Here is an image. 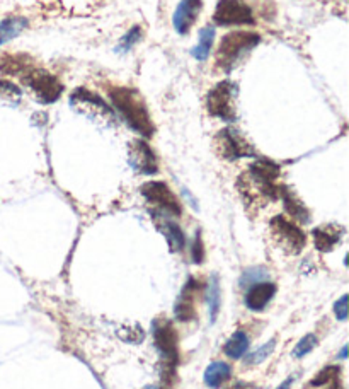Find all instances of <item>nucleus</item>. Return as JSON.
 <instances>
[{
	"label": "nucleus",
	"mask_w": 349,
	"mask_h": 389,
	"mask_svg": "<svg viewBox=\"0 0 349 389\" xmlns=\"http://www.w3.org/2000/svg\"><path fill=\"white\" fill-rule=\"evenodd\" d=\"M334 314L339 321H346L348 319V295L344 294L338 302L334 304Z\"/></svg>",
	"instance_id": "nucleus-32"
},
{
	"label": "nucleus",
	"mask_w": 349,
	"mask_h": 389,
	"mask_svg": "<svg viewBox=\"0 0 349 389\" xmlns=\"http://www.w3.org/2000/svg\"><path fill=\"white\" fill-rule=\"evenodd\" d=\"M279 198L283 200L284 210L291 215L293 219L298 224H307L310 222V210L303 205L302 200L298 198L288 186H282V191H279Z\"/></svg>",
	"instance_id": "nucleus-19"
},
{
	"label": "nucleus",
	"mask_w": 349,
	"mask_h": 389,
	"mask_svg": "<svg viewBox=\"0 0 349 389\" xmlns=\"http://www.w3.org/2000/svg\"><path fill=\"white\" fill-rule=\"evenodd\" d=\"M203 9V0H180L172 15V24L179 34H187Z\"/></svg>",
	"instance_id": "nucleus-14"
},
{
	"label": "nucleus",
	"mask_w": 349,
	"mask_h": 389,
	"mask_svg": "<svg viewBox=\"0 0 349 389\" xmlns=\"http://www.w3.org/2000/svg\"><path fill=\"white\" fill-rule=\"evenodd\" d=\"M339 378H341V369L338 366H327L326 369H322L314 379H312L310 386L314 388L331 386V389H341Z\"/></svg>",
	"instance_id": "nucleus-25"
},
{
	"label": "nucleus",
	"mask_w": 349,
	"mask_h": 389,
	"mask_svg": "<svg viewBox=\"0 0 349 389\" xmlns=\"http://www.w3.org/2000/svg\"><path fill=\"white\" fill-rule=\"evenodd\" d=\"M230 374H232L230 366H228L227 362H220V360H216V362L210 364V366L206 367V371H204V383H206L208 388L218 389L227 383L228 378H230Z\"/></svg>",
	"instance_id": "nucleus-20"
},
{
	"label": "nucleus",
	"mask_w": 349,
	"mask_h": 389,
	"mask_svg": "<svg viewBox=\"0 0 349 389\" xmlns=\"http://www.w3.org/2000/svg\"><path fill=\"white\" fill-rule=\"evenodd\" d=\"M279 166L272 160L259 159L244 172L237 181L240 198L249 210L258 212L266 207L268 202H275L279 198L283 184L278 183Z\"/></svg>",
	"instance_id": "nucleus-1"
},
{
	"label": "nucleus",
	"mask_w": 349,
	"mask_h": 389,
	"mask_svg": "<svg viewBox=\"0 0 349 389\" xmlns=\"http://www.w3.org/2000/svg\"><path fill=\"white\" fill-rule=\"evenodd\" d=\"M203 292V283L199 280H196L195 276H191L186 282V286L183 287V292H180L178 302H176L174 307V316L178 321H183V323H187V321H192L198 316L196 312V304L199 300V294Z\"/></svg>",
	"instance_id": "nucleus-11"
},
{
	"label": "nucleus",
	"mask_w": 349,
	"mask_h": 389,
	"mask_svg": "<svg viewBox=\"0 0 349 389\" xmlns=\"http://www.w3.org/2000/svg\"><path fill=\"white\" fill-rule=\"evenodd\" d=\"M191 258H192V263H196V264L203 263V260H204V244H203V239H202V232H199V231L196 232L195 241H192Z\"/></svg>",
	"instance_id": "nucleus-30"
},
{
	"label": "nucleus",
	"mask_w": 349,
	"mask_h": 389,
	"mask_svg": "<svg viewBox=\"0 0 349 389\" xmlns=\"http://www.w3.org/2000/svg\"><path fill=\"white\" fill-rule=\"evenodd\" d=\"M21 96V89L11 80H0V98H19Z\"/></svg>",
	"instance_id": "nucleus-31"
},
{
	"label": "nucleus",
	"mask_w": 349,
	"mask_h": 389,
	"mask_svg": "<svg viewBox=\"0 0 349 389\" xmlns=\"http://www.w3.org/2000/svg\"><path fill=\"white\" fill-rule=\"evenodd\" d=\"M291 384H293V378L287 379L283 384H279V386L276 388V389H291Z\"/></svg>",
	"instance_id": "nucleus-34"
},
{
	"label": "nucleus",
	"mask_w": 349,
	"mask_h": 389,
	"mask_svg": "<svg viewBox=\"0 0 349 389\" xmlns=\"http://www.w3.org/2000/svg\"><path fill=\"white\" fill-rule=\"evenodd\" d=\"M215 152L223 160H237L244 158H254V147L249 144V140L235 128H223L215 135L213 140Z\"/></svg>",
	"instance_id": "nucleus-7"
},
{
	"label": "nucleus",
	"mask_w": 349,
	"mask_h": 389,
	"mask_svg": "<svg viewBox=\"0 0 349 389\" xmlns=\"http://www.w3.org/2000/svg\"><path fill=\"white\" fill-rule=\"evenodd\" d=\"M261 36L254 31H232L220 42L215 53V72L230 74L259 45Z\"/></svg>",
	"instance_id": "nucleus-3"
},
{
	"label": "nucleus",
	"mask_w": 349,
	"mask_h": 389,
	"mask_svg": "<svg viewBox=\"0 0 349 389\" xmlns=\"http://www.w3.org/2000/svg\"><path fill=\"white\" fill-rule=\"evenodd\" d=\"M150 214L152 217H154L155 227L162 232V236L166 238L167 244H169V250L172 253L183 251L184 246H186V236H184L183 229H180L174 220L167 219L166 215H164V212L150 210Z\"/></svg>",
	"instance_id": "nucleus-15"
},
{
	"label": "nucleus",
	"mask_w": 349,
	"mask_h": 389,
	"mask_svg": "<svg viewBox=\"0 0 349 389\" xmlns=\"http://www.w3.org/2000/svg\"><path fill=\"white\" fill-rule=\"evenodd\" d=\"M107 96L113 101L116 111L121 115V118L131 130L138 132L145 139H150L154 135V122L148 113L145 99L138 91L126 86H111L107 87Z\"/></svg>",
	"instance_id": "nucleus-2"
},
{
	"label": "nucleus",
	"mask_w": 349,
	"mask_h": 389,
	"mask_svg": "<svg viewBox=\"0 0 349 389\" xmlns=\"http://www.w3.org/2000/svg\"><path fill=\"white\" fill-rule=\"evenodd\" d=\"M275 347H276V340L271 338L270 342L264 343L263 347H259L258 350L252 352L251 355L246 357V364L247 366H258V364H263L264 360L270 357L272 352H275Z\"/></svg>",
	"instance_id": "nucleus-26"
},
{
	"label": "nucleus",
	"mask_w": 349,
	"mask_h": 389,
	"mask_svg": "<svg viewBox=\"0 0 349 389\" xmlns=\"http://www.w3.org/2000/svg\"><path fill=\"white\" fill-rule=\"evenodd\" d=\"M70 104L75 108V110H87L91 115H101L104 118H110L114 120L116 115L114 111L111 110L110 106H107L106 103H104V99L99 94H96V92H91L87 89H84V87H80V89H75L72 92L70 96Z\"/></svg>",
	"instance_id": "nucleus-13"
},
{
	"label": "nucleus",
	"mask_w": 349,
	"mask_h": 389,
	"mask_svg": "<svg viewBox=\"0 0 349 389\" xmlns=\"http://www.w3.org/2000/svg\"><path fill=\"white\" fill-rule=\"evenodd\" d=\"M147 389H154V388H147Z\"/></svg>",
	"instance_id": "nucleus-36"
},
{
	"label": "nucleus",
	"mask_w": 349,
	"mask_h": 389,
	"mask_svg": "<svg viewBox=\"0 0 349 389\" xmlns=\"http://www.w3.org/2000/svg\"><path fill=\"white\" fill-rule=\"evenodd\" d=\"M344 236V227L339 224H324L312 231L315 248L320 253H331L341 243Z\"/></svg>",
	"instance_id": "nucleus-16"
},
{
	"label": "nucleus",
	"mask_w": 349,
	"mask_h": 389,
	"mask_svg": "<svg viewBox=\"0 0 349 389\" xmlns=\"http://www.w3.org/2000/svg\"><path fill=\"white\" fill-rule=\"evenodd\" d=\"M34 65V58L26 53H6L0 57V74L9 75V77L21 79Z\"/></svg>",
	"instance_id": "nucleus-17"
},
{
	"label": "nucleus",
	"mask_w": 349,
	"mask_h": 389,
	"mask_svg": "<svg viewBox=\"0 0 349 389\" xmlns=\"http://www.w3.org/2000/svg\"><path fill=\"white\" fill-rule=\"evenodd\" d=\"M140 39H142V27L133 26L121 39H119V43L116 45V51H119V53H126V51H130L131 48L140 42Z\"/></svg>",
	"instance_id": "nucleus-27"
},
{
	"label": "nucleus",
	"mask_w": 349,
	"mask_h": 389,
	"mask_svg": "<svg viewBox=\"0 0 349 389\" xmlns=\"http://www.w3.org/2000/svg\"><path fill=\"white\" fill-rule=\"evenodd\" d=\"M268 272L264 270V268H251V270H247L246 274L242 275V279H240V286H247V283H259V280H266L268 279Z\"/></svg>",
	"instance_id": "nucleus-29"
},
{
	"label": "nucleus",
	"mask_w": 349,
	"mask_h": 389,
	"mask_svg": "<svg viewBox=\"0 0 349 389\" xmlns=\"http://www.w3.org/2000/svg\"><path fill=\"white\" fill-rule=\"evenodd\" d=\"M27 27V19L22 15H11L0 23V45L11 42Z\"/></svg>",
	"instance_id": "nucleus-21"
},
{
	"label": "nucleus",
	"mask_w": 349,
	"mask_h": 389,
	"mask_svg": "<svg viewBox=\"0 0 349 389\" xmlns=\"http://www.w3.org/2000/svg\"><path fill=\"white\" fill-rule=\"evenodd\" d=\"M140 191L148 203L157 207L159 212L176 215V217L183 214V205H180L179 198L164 181H148L142 184Z\"/></svg>",
	"instance_id": "nucleus-9"
},
{
	"label": "nucleus",
	"mask_w": 349,
	"mask_h": 389,
	"mask_svg": "<svg viewBox=\"0 0 349 389\" xmlns=\"http://www.w3.org/2000/svg\"><path fill=\"white\" fill-rule=\"evenodd\" d=\"M270 234L272 243L287 255H300L307 244V236L293 220L275 215L270 222Z\"/></svg>",
	"instance_id": "nucleus-6"
},
{
	"label": "nucleus",
	"mask_w": 349,
	"mask_h": 389,
	"mask_svg": "<svg viewBox=\"0 0 349 389\" xmlns=\"http://www.w3.org/2000/svg\"><path fill=\"white\" fill-rule=\"evenodd\" d=\"M228 389H258V388H256L254 384H249V383H237V384H234V386L228 388Z\"/></svg>",
	"instance_id": "nucleus-33"
},
{
	"label": "nucleus",
	"mask_w": 349,
	"mask_h": 389,
	"mask_svg": "<svg viewBox=\"0 0 349 389\" xmlns=\"http://www.w3.org/2000/svg\"><path fill=\"white\" fill-rule=\"evenodd\" d=\"M276 294V286L271 282L254 283L246 294V306L251 311H263Z\"/></svg>",
	"instance_id": "nucleus-18"
},
{
	"label": "nucleus",
	"mask_w": 349,
	"mask_h": 389,
	"mask_svg": "<svg viewBox=\"0 0 349 389\" xmlns=\"http://www.w3.org/2000/svg\"><path fill=\"white\" fill-rule=\"evenodd\" d=\"M348 357V347H343V352H341V359H346Z\"/></svg>",
	"instance_id": "nucleus-35"
},
{
	"label": "nucleus",
	"mask_w": 349,
	"mask_h": 389,
	"mask_svg": "<svg viewBox=\"0 0 349 389\" xmlns=\"http://www.w3.org/2000/svg\"><path fill=\"white\" fill-rule=\"evenodd\" d=\"M130 166L138 174H155L159 171L157 155L145 140H133L130 144Z\"/></svg>",
	"instance_id": "nucleus-12"
},
{
	"label": "nucleus",
	"mask_w": 349,
	"mask_h": 389,
	"mask_svg": "<svg viewBox=\"0 0 349 389\" xmlns=\"http://www.w3.org/2000/svg\"><path fill=\"white\" fill-rule=\"evenodd\" d=\"M249 336L244 331H235L230 338L227 340V343L223 345V352L230 359H240L247 354L249 350Z\"/></svg>",
	"instance_id": "nucleus-24"
},
{
	"label": "nucleus",
	"mask_w": 349,
	"mask_h": 389,
	"mask_svg": "<svg viewBox=\"0 0 349 389\" xmlns=\"http://www.w3.org/2000/svg\"><path fill=\"white\" fill-rule=\"evenodd\" d=\"M154 338L157 345L164 364L178 366L179 362V336L176 328L172 326L169 319L154 321Z\"/></svg>",
	"instance_id": "nucleus-10"
},
{
	"label": "nucleus",
	"mask_w": 349,
	"mask_h": 389,
	"mask_svg": "<svg viewBox=\"0 0 349 389\" xmlns=\"http://www.w3.org/2000/svg\"><path fill=\"white\" fill-rule=\"evenodd\" d=\"M215 42V27L213 26H204L202 31H199L198 43L191 50V55L199 62H204L211 53V48H213Z\"/></svg>",
	"instance_id": "nucleus-22"
},
{
	"label": "nucleus",
	"mask_w": 349,
	"mask_h": 389,
	"mask_svg": "<svg viewBox=\"0 0 349 389\" xmlns=\"http://www.w3.org/2000/svg\"><path fill=\"white\" fill-rule=\"evenodd\" d=\"M24 86H27L31 92L34 94V98L38 99V103L41 104H53L57 103L60 98H62L63 86L60 82L58 77H55L51 72H48L43 67L34 65L33 69H29L26 74L21 77Z\"/></svg>",
	"instance_id": "nucleus-4"
},
{
	"label": "nucleus",
	"mask_w": 349,
	"mask_h": 389,
	"mask_svg": "<svg viewBox=\"0 0 349 389\" xmlns=\"http://www.w3.org/2000/svg\"><path fill=\"white\" fill-rule=\"evenodd\" d=\"M237 84L232 80H220L206 94V110L215 118L223 122H235L237 120Z\"/></svg>",
	"instance_id": "nucleus-5"
},
{
	"label": "nucleus",
	"mask_w": 349,
	"mask_h": 389,
	"mask_svg": "<svg viewBox=\"0 0 349 389\" xmlns=\"http://www.w3.org/2000/svg\"><path fill=\"white\" fill-rule=\"evenodd\" d=\"M315 345H317L315 335H305L303 338L296 343L295 350H293V355H295L296 359H302V357L310 354V352L314 350Z\"/></svg>",
	"instance_id": "nucleus-28"
},
{
	"label": "nucleus",
	"mask_w": 349,
	"mask_h": 389,
	"mask_svg": "<svg viewBox=\"0 0 349 389\" xmlns=\"http://www.w3.org/2000/svg\"><path fill=\"white\" fill-rule=\"evenodd\" d=\"M208 310H210V323L213 324L218 318L220 310H222V287H220L218 275H213L210 279V286L206 291Z\"/></svg>",
	"instance_id": "nucleus-23"
},
{
	"label": "nucleus",
	"mask_w": 349,
	"mask_h": 389,
	"mask_svg": "<svg viewBox=\"0 0 349 389\" xmlns=\"http://www.w3.org/2000/svg\"><path fill=\"white\" fill-rule=\"evenodd\" d=\"M216 26H254V11L246 0H218L213 12Z\"/></svg>",
	"instance_id": "nucleus-8"
}]
</instances>
